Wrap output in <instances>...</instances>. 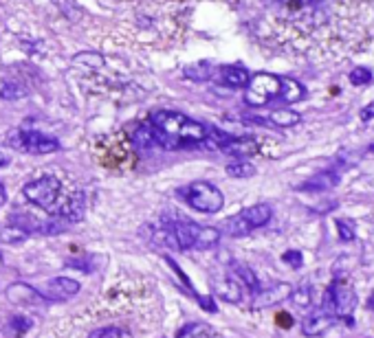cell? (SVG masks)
Listing matches in <instances>:
<instances>
[{"mask_svg": "<svg viewBox=\"0 0 374 338\" xmlns=\"http://www.w3.org/2000/svg\"><path fill=\"white\" fill-rule=\"evenodd\" d=\"M299 121H302L299 112H295V110H286V108L273 110V112L269 115V123H271V125H278V127H293V125H297Z\"/></svg>", "mask_w": 374, "mask_h": 338, "instance_id": "cell-20", "label": "cell"}, {"mask_svg": "<svg viewBox=\"0 0 374 338\" xmlns=\"http://www.w3.org/2000/svg\"><path fill=\"white\" fill-rule=\"evenodd\" d=\"M368 307H370V310H374V292H372V297L368 299Z\"/></svg>", "mask_w": 374, "mask_h": 338, "instance_id": "cell-38", "label": "cell"}, {"mask_svg": "<svg viewBox=\"0 0 374 338\" xmlns=\"http://www.w3.org/2000/svg\"><path fill=\"white\" fill-rule=\"evenodd\" d=\"M328 292H331V301H333V310H335L337 321L346 319V317H353L355 305H357V295H355V290L350 288V285H348L346 281H341V279H335L333 285L328 288Z\"/></svg>", "mask_w": 374, "mask_h": 338, "instance_id": "cell-8", "label": "cell"}, {"mask_svg": "<svg viewBox=\"0 0 374 338\" xmlns=\"http://www.w3.org/2000/svg\"><path fill=\"white\" fill-rule=\"evenodd\" d=\"M29 329H31V321L24 319V317H11L9 323H7V327H5V332H7L11 338H20V336L27 334Z\"/></svg>", "mask_w": 374, "mask_h": 338, "instance_id": "cell-24", "label": "cell"}, {"mask_svg": "<svg viewBox=\"0 0 374 338\" xmlns=\"http://www.w3.org/2000/svg\"><path fill=\"white\" fill-rule=\"evenodd\" d=\"M251 75L242 66H222L220 68V82L229 88H246Z\"/></svg>", "mask_w": 374, "mask_h": 338, "instance_id": "cell-15", "label": "cell"}, {"mask_svg": "<svg viewBox=\"0 0 374 338\" xmlns=\"http://www.w3.org/2000/svg\"><path fill=\"white\" fill-rule=\"evenodd\" d=\"M88 338H135L130 329L126 327H117V325H110V327H99V329H93L88 334Z\"/></svg>", "mask_w": 374, "mask_h": 338, "instance_id": "cell-22", "label": "cell"}, {"mask_svg": "<svg viewBox=\"0 0 374 338\" xmlns=\"http://www.w3.org/2000/svg\"><path fill=\"white\" fill-rule=\"evenodd\" d=\"M232 273H234V279L242 285V288L251 290L254 295L260 290V281H258L256 273H254L251 268H249V266H244V264H234V266H232Z\"/></svg>", "mask_w": 374, "mask_h": 338, "instance_id": "cell-17", "label": "cell"}, {"mask_svg": "<svg viewBox=\"0 0 374 338\" xmlns=\"http://www.w3.org/2000/svg\"><path fill=\"white\" fill-rule=\"evenodd\" d=\"M282 259L293 268H302V264H304V257H302V253H299V250H286L282 255Z\"/></svg>", "mask_w": 374, "mask_h": 338, "instance_id": "cell-33", "label": "cell"}, {"mask_svg": "<svg viewBox=\"0 0 374 338\" xmlns=\"http://www.w3.org/2000/svg\"><path fill=\"white\" fill-rule=\"evenodd\" d=\"M7 143L14 149L27 152V154H53L60 149L58 139L36 132V130H14V132L7 137Z\"/></svg>", "mask_w": 374, "mask_h": 338, "instance_id": "cell-6", "label": "cell"}, {"mask_svg": "<svg viewBox=\"0 0 374 338\" xmlns=\"http://www.w3.org/2000/svg\"><path fill=\"white\" fill-rule=\"evenodd\" d=\"M280 88H282V77L271 73H258L249 80L244 88V101L254 108H262L273 99H280Z\"/></svg>", "mask_w": 374, "mask_h": 338, "instance_id": "cell-4", "label": "cell"}, {"mask_svg": "<svg viewBox=\"0 0 374 338\" xmlns=\"http://www.w3.org/2000/svg\"><path fill=\"white\" fill-rule=\"evenodd\" d=\"M196 301L203 305V310L207 312H216V303H214V295H207V297H201V295H196Z\"/></svg>", "mask_w": 374, "mask_h": 338, "instance_id": "cell-34", "label": "cell"}, {"mask_svg": "<svg viewBox=\"0 0 374 338\" xmlns=\"http://www.w3.org/2000/svg\"><path fill=\"white\" fill-rule=\"evenodd\" d=\"M0 268H3V253H0Z\"/></svg>", "mask_w": 374, "mask_h": 338, "instance_id": "cell-39", "label": "cell"}, {"mask_svg": "<svg viewBox=\"0 0 374 338\" xmlns=\"http://www.w3.org/2000/svg\"><path fill=\"white\" fill-rule=\"evenodd\" d=\"M271 218H273V209L269 204L260 202V204H254V206H249V209H242L240 213L232 216L224 222L222 231H224V236H229V238H244L249 233H254L256 228L266 226Z\"/></svg>", "mask_w": 374, "mask_h": 338, "instance_id": "cell-3", "label": "cell"}, {"mask_svg": "<svg viewBox=\"0 0 374 338\" xmlns=\"http://www.w3.org/2000/svg\"><path fill=\"white\" fill-rule=\"evenodd\" d=\"M214 336L216 334L207 323H189L177 334V338H214Z\"/></svg>", "mask_w": 374, "mask_h": 338, "instance_id": "cell-21", "label": "cell"}, {"mask_svg": "<svg viewBox=\"0 0 374 338\" xmlns=\"http://www.w3.org/2000/svg\"><path fill=\"white\" fill-rule=\"evenodd\" d=\"M179 198H183V202H187L192 209L201 211V213H218L224 204V196L218 187H214L212 183H205V180H196V183H189L185 187H181Z\"/></svg>", "mask_w": 374, "mask_h": 338, "instance_id": "cell-2", "label": "cell"}, {"mask_svg": "<svg viewBox=\"0 0 374 338\" xmlns=\"http://www.w3.org/2000/svg\"><path fill=\"white\" fill-rule=\"evenodd\" d=\"M306 97V88L299 84L297 80H291V77H282V88H280V99L284 103H297Z\"/></svg>", "mask_w": 374, "mask_h": 338, "instance_id": "cell-18", "label": "cell"}, {"mask_svg": "<svg viewBox=\"0 0 374 338\" xmlns=\"http://www.w3.org/2000/svg\"><path fill=\"white\" fill-rule=\"evenodd\" d=\"M185 75L189 77V80L203 82V80H209L212 68H209V64H198V66H189V68H185Z\"/></svg>", "mask_w": 374, "mask_h": 338, "instance_id": "cell-29", "label": "cell"}, {"mask_svg": "<svg viewBox=\"0 0 374 338\" xmlns=\"http://www.w3.org/2000/svg\"><path fill=\"white\" fill-rule=\"evenodd\" d=\"M66 266L80 270V273H93L95 270V259H93V255H78V257L66 259Z\"/></svg>", "mask_w": 374, "mask_h": 338, "instance_id": "cell-25", "label": "cell"}, {"mask_svg": "<svg viewBox=\"0 0 374 338\" xmlns=\"http://www.w3.org/2000/svg\"><path fill=\"white\" fill-rule=\"evenodd\" d=\"M22 196L36 206H40L42 211H56V202L60 196V180L56 176H40L36 180H29L22 187Z\"/></svg>", "mask_w": 374, "mask_h": 338, "instance_id": "cell-5", "label": "cell"}, {"mask_svg": "<svg viewBox=\"0 0 374 338\" xmlns=\"http://www.w3.org/2000/svg\"><path fill=\"white\" fill-rule=\"evenodd\" d=\"M227 174L232 178H251L256 174V167L246 161H236V163H229L227 165Z\"/></svg>", "mask_w": 374, "mask_h": 338, "instance_id": "cell-26", "label": "cell"}, {"mask_svg": "<svg viewBox=\"0 0 374 338\" xmlns=\"http://www.w3.org/2000/svg\"><path fill=\"white\" fill-rule=\"evenodd\" d=\"M150 127H152L155 145L163 149H183V147H203L207 139V125L189 119L183 112L174 110H157L150 115Z\"/></svg>", "mask_w": 374, "mask_h": 338, "instance_id": "cell-1", "label": "cell"}, {"mask_svg": "<svg viewBox=\"0 0 374 338\" xmlns=\"http://www.w3.org/2000/svg\"><path fill=\"white\" fill-rule=\"evenodd\" d=\"M84 211H86V202H84V194H75V196H71L60 209H58V220L60 222H64L66 226L68 224H75V222H80L82 218H84Z\"/></svg>", "mask_w": 374, "mask_h": 338, "instance_id": "cell-12", "label": "cell"}, {"mask_svg": "<svg viewBox=\"0 0 374 338\" xmlns=\"http://www.w3.org/2000/svg\"><path fill=\"white\" fill-rule=\"evenodd\" d=\"M218 240H220V231H218V228H214V226H201V224H198V228H196V240H194V248H201V250L212 248V246L218 244Z\"/></svg>", "mask_w": 374, "mask_h": 338, "instance_id": "cell-19", "label": "cell"}, {"mask_svg": "<svg viewBox=\"0 0 374 338\" xmlns=\"http://www.w3.org/2000/svg\"><path fill=\"white\" fill-rule=\"evenodd\" d=\"M359 117H361V121H372V119H374V101H372V103H368V106L361 110V115H359Z\"/></svg>", "mask_w": 374, "mask_h": 338, "instance_id": "cell-35", "label": "cell"}, {"mask_svg": "<svg viewBox=\"0 0 374 338\" xmlns=\"http://www.w3.org/2000/svg\"><path fill=\"white\" fill-rule=\"evenodd\" d=\"M163 259H165V264H167V266H170V268L174 270V275H177V277L181 279V283L185 285V290H187L189 295H194V288H192V281H189V279L185 277V273H183V268H181V266H179L177 262H174V259H172V257H167V255H165ZM194 297H196V295H194Z\"/></svg>", "mask_w": 374, "mask_h": 338, "instance_id": "cell-31", "label": "cell"}, {"mask_svg": "<svg viewBox=\"0 0 374 338\" xmlns=\"http://www.w3.org/2000/svg\"><path fill=\"white\" fill-rule=\"evenodd\" d=\"M337 233L341 242H353L355 240V224L350 220H337Z\"/></svg>", "mask_w": 374, "mask_h": 338, "instance_id": "cell-30", "label": "cell"}, {"mask_svg": "<svg viewBox=\"0 0 374 338\" xmlns=\"http://www.w3.org/2000/svg\"><path fill=\"white\" fill-rule=\"evenodd\" d=\"M9 161H11V156H9L7 152H3V149H0V167L9 165Z\"/></svg>", "mask_w": 374, "mask_h": 338, "instance_id": "cell-36", "label": "cell"}, {"mask_svg": "<svg viewBox=\"0 0 374 338\" xmlns=\"http://www.w3.org/2000/svg\"><path fill=\"white\" fill-rule=\"evenodd\" d=\"M339 183V176L335 169H326V171H319L317 176H313L311 180L299 187V191H328Z\"/></svg>", "mask_w": 374, "mask_h": 338, "instance_id": "cell-14", "label": "cell"}, {"mask_svg": "<svg viewBox=\"0 0 374 338\" xmlns=\"http://www.w3.org/2000/svg\"><path fill=\"white\" fill-rule=\"evenodd\" d=\"M291 301L297 305V307H311L313 303V285L304 283V285H299V288H293L291 292Z\"/></svg>", "mask_w": 374, "mask_h": 338, "instance_id": "cell-23", "label": "cell"}, {"mask_svg": "<svg viewBox=\"0 0 374 338\" xmlns=\"http://www.w3.org/2000/svg\"><path fill=\"white\" fill-rule=\"evenodd\" d=\"M337 323V319L333 315H328V312H323L321 307L315 310L311 317L304 319L302 323V334L308 336V338H317V336H323L333 325Z\"/></svg>", "mask_w": 374, "mask_h": 338, "instance_id": "cell-11", "label": "cell"}, {"mask_svg": "<svg viewBox=\"0 0 374 338\" xmlns=\"http://www.w3.org/2000/svg\"><path fill=\"white\" fill-rule=\"evenodd\" d=\"M5 295H7L9 303L20 305V307H38V305L46 303L44 297L38 292V288H33V285H29V283H20V281L11 283Z\"/></svg>", "mask_w": 374, "mask_h": 338, "instance_id": "cell-10", "label": "cell"}, {"mask_svg": "<svg viewBox=\"0 0 374 338\" xmlns=\"http://www.w3.org/2000/svg\"><path fill=\"white\" fill-rule=\"evenodd\" d=\"M220 152L232 154V156H249V154L258 152V143L254 139H246V137H232Z\"/></svg>", "mask_w": 374, "mask_h": 338, "instance_id": "cell-16", "label": "cell"}, {"mask_svg": "<svg viewBox=\"0 0 374 338\" xmlns=\"http://www.w3.org/2000/svg\"><path fill=\"white\" fill-rule=\"evenodd\" d=\"M372 82V70L365 68V66H357L350 70V84L353 86H365Z\"/></svg>", "mask_w": 374, "mask_h": 338, "instance_id": "cell-27", "label": "cell"}, {"mask_svg": "<svg viewBox=\"0 0 374 338\" xmlns=\"http://www.w3.org/2000/svg\"><path fill=\"white\" fill-rule=\"evenodd\" d=\"M214 292L222 301H227V303H240V299H242V285L234 277H224V279H216Z\"/></svg>", "mask_w": 374, "mask_h": 338, "instance_id": "cell-13", "label": "cell"}, {"mask_svg": "<svg viewBox=\"0 0 374 338\" xmlns=\"http://www.w3.org/2000/svg\"><path fill=\"white\" fill-rule=\"evenodd\" d=\"M3 242H9V244H18V242H22L24 238H27V233H24L20 226H16V224H11V226H7V228H3Z\"/></svg>", "mask_w": 374, "mask_h": 338, "instance_id": "cell-28", "label": "cell"}, {"mask_svg": "<svg viewBox=\"0 0 374 338\" xmlns=\"http://www.w3.org/2000/svg\"><path fill=\"white\" fill-rule=\"evenodd\" d=\"M7 202V189H5V185L0 183V209H3V204Z\"/></svg>", "mask_w": 374, "mask_h": 338, "instance_id": "cell-37", "label": "cell"}, {"mask_svg": "<svg viewBox=\"0 0 374 338\" xmlns=\"http://www.w3.org/2000/svg\"><path fill=\"white\" fill-rule=\"evenodd\" d=\"M291 292H293V285L291 283H273L269 288H260L251 301V307L254 310H264V307H273V305H280L284 303L286 299H291Z\"/></svg>", "mask_w": 374, "mask_h": 338, "instance_id": "cell-9", "label": "cell"}, {"mask_svg": "<svg viewBox=\"0 0 374 338\" xmlns=\"http://www.w3.org/2000/svg\"><path fill=\"white\" fill-rule=\"evenodd\" d=\"M24 90L18 86V84H11V82H3V88H0V97L3 99H18L22 97Z\"/></svg>", "mask_w": 374, "mask_h": 338, "instance_id": "cell-32", "label": "cell"}, {"mask_svg": "<svg viewBox=\"0 0 374 338\" xmlns=\"http://www.w3.org/2000/svg\"><path fill=\"white\" fill-rule=\"evenodd\" d=\"M38 292L44 297L46 303H62L80 292V281H75L71 277H56V279H48L46 283H42Z\"/></svg>", "mask_w": 374, "mask_h": 338, "instance_id": "cell-7", "label": "cell"}]
</instances>
